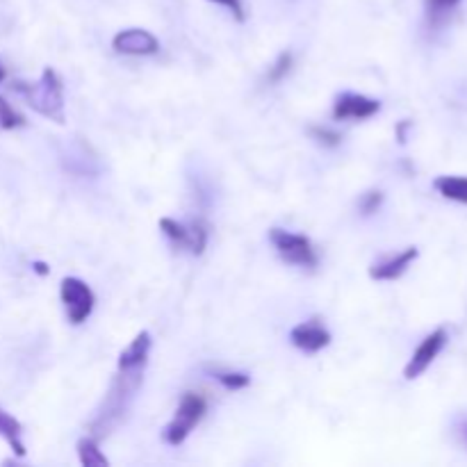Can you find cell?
<instances>
[{
    "instance_id": "1",
    "label": "cell",
    "mask_w": 467,
    "mask_h": 467,
    "mask_svg": "<svg viewBox=\"0 0 467 467\" xmlns=\"http://www.w3.org/2000/svg\"><path fill=\"white\" fill-rule=\"evenodd\" d=\"M14 89L21 91L26 96L27 105L44 114L46 119L55 123H64V87L57 73L53 68H46L41 73V80L36 85H27V82H16Z\"/></svg>"
},
{
    "instance_id": "2",
    "label": "cell",
    "mask_w": 467,
    "mask_h": 467,
    "mask_svg": "<svg viewBox=\"0 0 467 467\" xmlns=\"http://www.w3.org/2000/svg\"><path fill=\"white\" fill-rule=\"evenodd\" d=\"M205 410H208V401L203 397L196 395V392H185L176 410V418L164 429V441L173 447L182 445L192 433V429L203 420Z\"/></svg>"
},
{
    "instance_id": "3",
    "label": "cell",
    "mask_w": 467,
    "mask_h": 467,
    "mask_svg": "<svg viewBox=\"0 0 467 467\" xmlns=\"http://www.w3.org/2000/svg\"><path fill=\"white\" fill-rule=\"evenodd\" d=\"M269 240H272V244L276 246V251L287 260V263L308 269L317 267L319 265L317 251H315L313 242L306 235H296V233L283 231V228H272V231H269Z\"/></svg>"
},
{
    "instance_id": "4",
    "label": "cell",
    "mask_w": 467,
    "mask_h": 467,
    "mask_svg": "<svg viewBox=\"0 0 467 467\" xmlns=\"http://www.w3.org/2000/svg\"><path fill=\"white\" fill-rule=\"evenodd\" d=\"M59 296H62V304L64 308H67L71 324L87 322V317H89L91 310H94L96 296L85 281L73 276L64 278L62 287H59Z\"/></svg>"
},
{
    "instance_id": "5",
    "label": "cell",
    "mask_w": 467,
    "mask_h": 467,
    "mask_svg": "<svg viewBox=\"0 0 467 467\" xmlns=\"http://www.w3.org/2000/svg\"><path fill=\"white\" fill-rule=\"evenodd\" d=\"M445 345H447L445 328H436L433 333H429V336L420 342L418 349H415L413 358H410L409 365H406L404 377L409 379V381H415L418 377H422V374L431 368L433 360L438 358V354L445 349Z\"/></svg>"
},
{
    "instance_id": "6",
    "label": "cell",
    "mask_w": 467,
    "mask_h": 467,
    "mask_svg": "<svg viewBox=\"0 0 467 467\" xmlns=\"http://www.w3.org/2000/svg\"><path fill=\"white\" fill-rule=\"evenodd\" d=\"M112 46L117 53L132 55V57H144V55H155L160 50V41L150 35L149 30L141 27H130V30H121L112 39Z\"/></svg>"
},
{
    "instance_id": "7",
    "label": "cell",
    "mask_w": 467,
    "mask_h": 467,
    "mask_svg": "<svg viewBox=\"0 0 467 467\" xmlns=\"http://www.w3.org/2000/svg\"><path fill=\"white\" fill-rule=\"evenodd\" d=\"M290 340L296 349L308 351V354H317L324 347L331 345V333H328L317 319H313V322L299 324V327L292 328Z\"/></svg>"
},
{
    "instance_id": "8",
    "label": "cell",
    "mask_w": 467,
    "mask_h": 467,
    "mask_svg": "<svg viewBox=\"0 0 467 467\" xmlns=\"http://www.w3.org/2000/svg\"><path fill=\"white\" fill-rule=\"evenodd\" d=\"M381 109V103L374 99H368V96L360 94H342L340 99L336 100V108H333V117L336 119H369Z\"/></svg>"
},
{
    "instance_id": "9",
    "label": "cell",
    "mask_w": 467,
    "mask_h": 467,
    "mask_svg": "<svg viewBox=\"0 0 467 467\" xmlns=\"http://www.w3.org/2000/svg\"><path fill=\"white\" fill-rule=\"evenodd\" d=\"M420 251L415 249V246H409L406 251H401V254H397L395 258L390 260H383V263H377L372 269H369V276L374 278V281H397V278H401L406 274V269L410 267V263L413 260H418Z\"/></svg>"
},
{
    "instance_id": "10",
    "label": "cell",
    "mask_w": 467,
    "mask_h": 467,
    "mask_svg": "<svg viewBox=\"0 0 467 467\" xmlns=\"http://www.w3.org/2000/svg\"><path fill=\"white\" fill-rule=\"evenodd\" d=\"M150 349V333L141 331L126 349L119 356V369H140L144 368L146 358H149Z\"/></svg>"
},
{
    "instance_id": "11",
    "label": "cell",
    "mask_w": 467,
    "mask_h": 467,
    "mask_svg": "<svg viewBox=\"0 0 467 467\" xmlns=\"http://www.w3.org/2000/svg\"><path fill=\"white\" fill-rule=\"evenodd\" d=\"M433 187L441 192L445 199L467 205V178L465 176H438Z\"/></svg>"
},
{
    "instance_id": "12",
    "label": "cell",
    "mask_w": 467,
    "mask_h": 467,
    "mask_svg": "<svg viewBox=\"0 0 467 467\" xmlns=\"http://www.w3.org/2000/svg\"><path fill=\"white\" fill-rule=\"evenodd\" d=\"M21 422L14 420L9 413H5V410H0V436L9 442V447H12L16 456H26V445L21 442Z\"/></svg>"
},
{
    "instance_id": "13",
    "label": "cell",
    "mask_w": 467,
    "mask_h": 467,
    "mask_svg": "<svg viewBox=\"0 0 467 467\" xmlns=\"http://www.w3.org/2000/svg\"><path fill=\"white\" fill-rule=\"evenodd\" d=\"M78 456H80V463L85 467H108L109 465V461L105 459V454L99 450V445H96L91 438H82V441L78 442Z\"/></svg>"
},
{
    "instance_id": "14",
    "label": "cell",
    "mask_w": 467,
    "mask_h": 467,
    "mask_svg": "<svg viewBox=\"0 0 467 467\" xmlns=\"http://www.w3.org/2000/svg\"><path fill=\"white\" fill-rule=\"evenodd\" d=\"M160 228H162V233L173 242V244H178V246L190 244V228L182 226V223L173 222V219H169V217H162L160 219Z\"/></svg>"
},
{
    "instance_id": "15",
    "label": "cell",
    "mask_w": 467,
    "mask_h": 467,
    "mask_svg": "<svg viewBox=\"0 0 467 467\" xmlns=\"http://www.w3.org/2000/svg\"><path fill=\"white\" fill-rule=\"evenodd\" d=\"M21 126H26V119H23L21 114H18L16 109H14L12 105L0 96V128H5V130H14V128H21Z\"/></svg>"
},
{
    "instance_id": "16",
    "label": "cell",
    "mask_w": 467,
    "mask_h": 467,
    "mask_svg": "<svg viewBox=\"0 0 467 467\" xmlns=\"http://www.w3.org/2000/svg\"><path fill=\"white\" fill-rule=\"evenodd\" d=\"M205 246H208V228L203 223H194L190 228V244H187V249L194 255H201L205 251Z\"/></svg>"
},
{
    "instance_id": "17",
    "label": "cell",
    "mask_w": 467,
    "mask_h": 467,
    "mask_svg": "<svg viewBox=\"0 0 467 467\" xmlns=\"http://www.w3.org/2000/svg\"><path fill=\"white\" fill-rule=\"evenodd\" d=\"M217 377V381L222 383L223 388H228V390H242V388H246L251 383V377H246V374L242 372H219L214 374Z\"/></svg>"
},
{
    "instance_id": "18",
    "label": "cell",
    "mask_w": 467,
    "mask_h": 467,
    "mask_svg": "<svg viewBox=\"0 0 467 467\" xmlns=\"http://www.w3.org/2000/svg\"><path fill=\"white\" fill-rule=\"evenodd\" d=\"M290 68H292V53H281V55H278L276 62H274V67L269 68L267 80L269 82H281L283 78L290 73Z\"/></svg>"
},
{
    "instance_id": "19",
    "label": "cell",
    "mask_w": 467,
    "mask_h": 467,
    "mask_svg": "<svg viewBox=\"0 0 467 467\" xmlns=\"http://www.w3.org/2000/svg\"><path fill=\"white\" fill-rule=\"evenodd\" d=\"M310 135H313L315 140H317L319 144H324V146H337V144H340V141H342L340 132L331 130V128H319V126H315V128H310Z\"/></svg>"
},
{
    "instance_id": "20",
    "label": "cell",
    "mask_w": 467,
    "mask_h": 467,
    "mask_svg": "<svg viewBox=\"0 0 467 467\" xmlns=\"http://www.w3.org/2000/svg\"><path fill=\"white\" fill-rule=\"evenodd\" d=\"M381 203H383V194L379 190H372L363 196V201H360V210H363L365 214H374L379 208H381Z\"/></svg>"
},
{
    "instance_id": "21",
    "label": "cell",
    "mask_w": 467,
    "mask_h": 467,
    "mask_svg": "<svg viewBox=\"0 0 467 467\" xmlns=\"http://www.w3.org/2000/svg\"><path fill=\"white\" fill-rule=\"evenodd\" d=\"M459 3H461V0H427L431 16H438V14L450 12V9H454Z\"/></svg>"
},
{
    "instance_id": "22",
    "label": "cell",
    "mask_w": 467,
    "mask_h": 467,
    "mask_svg": "<svg viewBox=\"0 0 467 467\" xmlns=\"http://www.w3.org/2000/svg\"><path fill=\"white\" fill-rule=\"evenodd\" d=\"M210 3H217L222 5V7L231 9V12L235 14L237 21H244V7H242V0H210Z\"/></svg>"
},
{
    "instance_id": "23",
    "label": "cell",
    "mask_w": 467,
    "mask_h": 467,
    "mask_svg": "<svg viewBox=\"0 0 467 467\" xmlns=\"http://www.w3.org/2000/svg\"><path fill=\"white\" fill-rule=\"evenodd\" d=\"M459 436H461V442H463V445L467 447V418L461 420V424H459Z\"/></svg>"
},
{
    "instance_id": "24",
    "label": "cell",
    "mask_w": 467,
    "mask_h": 467,
    "mask_svg": "<svg viewBox=\"0 0 467 467\" xmlns=\"http://www.w3.org/2000/svg\"><path fill=\"white\" fill-rule=\"evenodd\" d=\"M35 272L44 274V276H46V274H48V267H46L44 263H35Z\"/></svg>"
},
{
    "instance_id": "25",
    "label": "cell",
    "mask_w": 467,
    "mask_h": 467,
    "mask_svg": "<svg viewBox=\"0 0 467 467\" xmlns=\"http://www.w3.org/2000/svg\"><path fill=\"white\" fill-rule=\"evenodd\" d=\"M3 80H5V67L0 64V82H3Z\"/></svg>"
}]
</instances>
